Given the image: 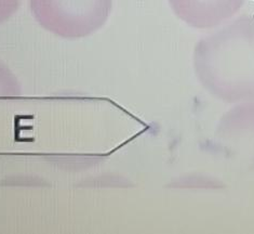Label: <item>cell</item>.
<instances>
[{"label":"cell","instance_id":"6da1fadb","mask_svg":"<svg viewBox=\"0 0 254 234\" xmlns=\"http://www.w3.org/2000/svg\"><path fill=\"white\" fill-rule=\"evenodd\" d=\"M40 25L59 37L83 38L95 33L110 16L113 0H29Z\"/></svg>","mask_w":254,"mask_h":234},{"label":"cell","instance_id":"7a4b0ae2","mask_svg":"<svg viewBox=\"0 0 254 234\" xmlns=\"http://www.w3.org/2000/svg\"><path fill=\"white\" fill-rule=\"evenodd\" d=\"M21 0H0V24L8 21L20 7Z\"/></svg>","mask_w":254,"mask_h":234}]
</instances>
